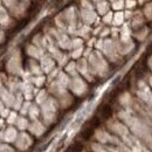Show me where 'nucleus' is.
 <instances>
[{
  "label": "nucleus",
  "mask_w": 152,
  "mask_h": 152,
  "mask_svg": "<svg viewBox=\"0 0 152 152\" xmlns=\"http://www.w3.org/2000/svg\"><path fill=\"white\" fill-rule=\"evenodd\" d=\"M6 40V34H5V31L0 28V45L4 43V41Z\"/></svg>",
  "instance_id": "nucleus-27"
},
{
  "label": "nucleus",
  "mask_w": 152,
  "mask_h": 152,
  "mask_svg": "<svg viewBox=\"0 0 152 152\" xmlns=\"http://www.w3.org/2000/svg\"><path fill=\"white\" fill-rule=\"evenodd\" d=\"M18 117H19V114H18L17 111H14V110H11V113H10V115L7 116V118H6L5 121H6V123H7L8 125H12V126H14V124H15V122H17Z\"/></svg>",
  "instance_id": "nucleus-17"
},
{
  "label": "nucleus",
  "mask_w": 152,
  "mask_h": 152,
  "mask_svg": "<svg viewBox=\"0 0 152 152\" xmlns=\"http://www.w3.org/2000/svg\"><path fill=\"white\" fill-rule=\"evenodd\" d=\"M23 102H25V99H23V96L21 93H18V94H15V98H14V102H13V105H12V110H14V111H17V113H19L20 108H21V105L23 104Z\"/></svg>",
  "instance_id": "nucleus-15"
},
{
  "label": "nucleus",
  "mask_w": 152,
  "mask_h": 152,
  "mask_svg": "<svg viewBox=\"0 0 152 152\" xmlns=\"http://www.w3.org/2000/svg\"><path fill=\"white\" fill-rule=\"evenodd\" d=\"M14 98H15V95H13L12 93H10L8 89L5 86L0 87V101H1V103L6 108H10V109L12 108L13 102H14Z\"/></svg>",
  "instance_id": "nucleus-7"
},
{
  "label": "nucleus",
  "mask_w": 152,
  "mask_h": 152,
  "mask_svg": "<svg viewBox=\"0 0 152 152\" xmlns=\"http://www.w3.org/2000/svg\"><path fill=\"white\" fill-rule=\"evenodd\" d=\"M113 18H114V14H113L111 12H109V13H107L105 15H103V21H104L105 23H110V22L113 21Z\"/></svg>",
  "instance_id": "nucleus-24"
},
{
  "label": "nucleus",
  "mask_w": 152,
  "mask_h": 152,
  "mask_svg": "<svg viewBox=\"0 0 152 152\" xmlns=\"http://www.w3.org/2000/svg\"><path fill=\"white\" fill-rule=\"evenodd\" d=\"M31 105H32V102H27V101H25V102H23V104L21 105V108H20V110H19V113H18V114H19L20 116L27 117V114H28V110H29Z\"/></svg>",
  "instance_id": "nucleus-19"
},
{
  "label": "nucleus",
  "mask_w": 152,
  "mask_h": 152,
  "mask_svg": "<svg viewBox=\"0 0 152 152\" xmlns=\"http://www.w3.org/2000/svg\"><path fill=\"white\" fill-rule=\"evenodd\" d=\"M11 110L12 109H10V108H4L2 110H1V113H0V118H2V119H6L7 118V116L10 115V113H11Z\"/></svg>",
  "instance_id": "nucleus-23"
},
{
  "label": "nucleus",
  "mask_w": 152,
  "mask_h": 152,
  "mask_svg": "<svg viewBox=\"0 0 152 152\" xmlns=\"http://www.w3.org/2000/svg\"><path fill=\"white\" fill-rule=\"evenodd\" d=\"M27 72L31 73L32 76H41L42 75V70H41V67H40V63H39L37 60H33V58H29L28 62H27Z\"/></svg>",
  "instance_id": "nucleus-12"
},
{
  "label": "nucleus",
  "mask_w": 152,
  "mask_h": 152,
  "mask_svg": "<svg viewBox=\"0 0 152 152\" xmlns=\"http://www.w3.org/2000/svg\"><path fill=\"white\" fill-rule=\"evenodd\" d=\"M40 67H41L42 73L48 74V73H50L52 70H54L55 63H54L53 58L49 56V55L43 54V56L40 58Z\"/></svg>",
  "instance_id": "nucleus-10"
},
{
  "label": "nucleus",
  "mask_w": 152,
  "mask_h": 152,
  "mask_svg": "<svg viewBox=\"0 0 152 152\" xmlns=\"http://www.w3.org/2000/svg\"><path fill=\"white\" fill-rule=\"evenodd\" d=\"M109 34H110V29H109V28H104V29L99 33V35L103 37V38H104V37H108Z\"/></svg>",
  "instance_id": "nucleus-28"
},
{
  "label": "nucleus",
  "mask_w": 152,
  "mask_h": 152,
  "mask_svg": "<svg viewBox=\"0 0 152 152\" xmlns=\"http://www.w3.org/2000/svg\"><path fill=\"white\" fill-rule=\"evenodd\" d=\"M28 132L31 136H35V137H40V136H42L43 132L46 131V128H45V125L42 124V122L41 121H32V122H29V125H28Z\"/></svg>",
  "instance_id": "nucleus-8"
},
{
  "label": "nucleus",
  "mask_w": 152,
  "mask_h": 152,
  "mask_svg": "<svg viewBox=\"0 0 152 152\" xmlns=\"http://www.w3.org/2000/svg\"><path fill=\"white\" fill-rule=\"evenodd\" d=\"M20 86H21V80L19 77H14V76H10L6 80L5 87L8 89L10 93H12L13 95L20 93Z\"/></svg>",
  "instance_id": "nucleus-9"
},
{
  "label": "nucleus",
  "mask_w": 152,
  "mask_h": 152,
  "mask_svg": "<svg viewBox=\"0 0 152 152\" xmlns=\"http://www.w3.org/2000/svg\"><path fill=\"white\" fill-rule=\"evenodd\" d=\"M111 5H113V7H114L115 10H121L122 7H123V2H121V1H118V2H111Z\"/></svg>",
  "instance_id": "nucleus-26"
},
{
  "label": "nucleus",
  "mask_w": 152,
  "mask_h": 152,
  "mask_svg": "<svg viewBox=\"0 0 152 152\" xmlns=\"http://www.w3.org/2000/svg\"><path fill=\"white\" fill-rule=\"evenodd\" d=\"M97 12L102 15H105L109 11V6H108V2H97Z\"/></svg>",
  "instance_id": "nucleus-20"
},
{
  "label": "nucleus",
  "mask_w": 152,
  "mask_h": 152,
  "mask_svg": "<svg viewBox=\"0 0 152 152\" xmlns=\"http://www.w3.org/2000/svg\"><path fill=\"white\" fill-rule=\"evenodd\" d=\"M82 52H83L82 47H81V48H76L75 50L72 53V56L74 57V58H77V57H80L81 55H82Z\"/></svg>",
  "instance_id": "nucleus-25"
},
{
  "label": "nucleus",
  "mask_w": 152,
  "mask_h": 152,
  "mask_svg": "<svg viewBox=\"0 0 152 152\" xmlns=\"http://www.w3.org/2000/svg\"><path fill=\"white\" fill-rule=\"evenodd\" d=\"M31 83L32 84H34L37 88H40V87H42L43 86V83H45V76L41 75V76H32V78H31Z\"/></svg>",
  "instance_id": "nucleus-18"
},
{
  "label": "nucleus",
  "mask_w": 152,
  "mask_h": 152,
  "mask_svg": "<svg viewBox=\"0 0 152 152\" xmlns=\"http://www.w3.org/2000/svg\"><path fill=\"white\" fill-rule=\"evenodd\" d=\"M6 126H5V119H2V118H0V131L1 130H4Z\"/></svg>",
  "instance_id": "nucleus-29"
},
{
  "label": "nucleus",
  "mask_w": 152,
  "mask_h": 152,
  "mask_svg": "<svg viewBox=\"0 0 152 152\" xmlns=\"http://www.w3.org/2000/svg\"><path fill=\"white\" fill-rule=\"evenodd\" d=\"M40 108H39V105L37 103H32V105H31V108H29V110H28V114L27 116L32 119V121H37L39 119V116H40Z\"/></svg>",
  "instance_id": "nucleus-14"
},
{
  "label": "nucleus",
  "mask_w": 152,
  "mask_h": 152,
  "mask_svg": "<svg viewBox=\"0 0 152 152\" xmlns=\"http://www.w3.org/2000/svg\"><path fill=\"white\" fill-rule=\"evenodd\" d=\"M22 60H21V53L19 50H15L11 54L6 62V73L10 76L19 77L22 72Z\"/></svg>",
  "instance_id": "nucleus-2"
},
{
  "label": "nucleus",
  "mask_w": 152,
  "mask_h": 152,
  "mask_svg": "<svg viewBox=\"0 0 152 152\" xmlns=\"http://www.w3.org/2000/svg\"><path fill=\"white\" fill-rule=\"evenodd\" d=\"M19 131L15 129V126L8 125L2 130V143L5 144H14V142L18 138Z\"/></svg>",
  "instance_id": "nucleus-6"
},
{
  "label": "nucleus",
  "mask_w": 152,
  "mask_h": 152,
  "mask_svg": "<svg viewBox=\"0 0 152 152\" xmlns=\"http://www.w3.org/2000/svg\"><path fill=\"white\" fill-rule=\"evenodd\" d=\"M28 125H29V121H28V118H27V117H23V116H20L19 115V117H18L15 124H14L15 129H17L18 131H20V132H23V131H26V130L28 129Z\"/></svg>",
  "instance_id": "nucleus-13"
},
{
  "label": "nucleus",
  "mask_w": 152,
  "mask_h": 152,
  "mask_svg": "<svg viewBox=\"0 0 152 152\" xmlns=\"http://www.w3.org/2000/svg\"><path fill=\"white\" fill-rule=\"evenodd\" d=\"M40 113L42 115L43 122L47 123V124H50L53 122V119L55 118V114H56V103H55V101H53V98H48L45 103L41 104Z\"/></svg>",
  "instance_id": "nucleus-3"
},
{
  "label": "nucleus",
  "mask_w": 152,
  "mask_h": 152,
  "mask_svg": "<svg viewBox=\"0 0 152 152\" xmlns=\"http://www.w3.org/2000/svg\"><path fill=\"white\" fill-rule=\"evenodd\" d=\"M34 97H35L37 104H42V103H45L48 99V94H47L46 90H39L38 94L34 96Z\"/></svg>",
  "instance_id": "nucleus-16"
},
{
  "label": "nucleus",
  "mask_w": 152,
  "mask_h": 152,
  "mask_svg": "<svg viewBox=\"0 0 152 152\" xmlns=\"http://www.w3.org/2000/svg\"><path fill=\"white\" fill-rule=\"evenodd\" d=\"M4 7L7 10L10 15L13 19H21L25 17V13L28 8L27 5H29L28 1H12V0H5L1 1Z\"/></svg>",
  "instance_id": "nucleus-1"
},
{
  "label": "nucleus",
  "mask_w": 152,
  "mask_h": 152,
  "mask_svg": "<svg viewBox=\"0 0 152 152\" xmlns=\"http://www.w3.org/2000/svg\"><path fill=\"white\" fill-rule=\"evenodd\" d=\"M66 72L68 73V74H72V75H74L76 72V63L75 62H68L67 63V66H66Z\"/></svg>",
  "instance_id": "nucleus-22"
},
{
  "label": "nucleus",
  "mask_w": 152,
  "mask_h": 152,
  "mask_svg": "<svg viewBox=\"0 0 152 152\" xmlns=\"http://www.w3.org/2000/svg\"><path fill=\"white\" fill-rule=\"evenodd\" d=\"M13 25H14V19L10 15L7 10L4 7L2 2L0 1V28L5 31L7 28H11Z\"/></svg>",
  "instance_id": "nucleus-5"
},
{
  "label": "nucleus",
  "mask_w": 152,
  "mask_h": 152,
  "mask_svg": "<svg viewBox=\"0 0 152 152\" xmlns=\"http://www.w3.org/2000/svg\"><path fill=\"white\" fill-rule=\"evenodd\" d=\"M33 142H34L33 137L28 132H26V131L19 132L17 140L14 142V149L17 151H21V152L27 151L33 145Z\"/></svg>",
  "instance_id": "nucleus-4"
},
{
  "label": "nucleus",
  "mask_w": 152,
  "mask_h": 152,
  "mask_svg": "<svg viewBox=\"0 0 152 152\" xmlns=\"http://www.w3.org/2000/svg\"><path fill=\"white\" fill-rule=\"evenodd\" d=\"M26 53H27L28 56L31 57V58H33V60H40L41 57L43 56V54H45L42 49L35 47V46L32 45V43H28V45L26 46Z\"/></svg>",
  "instance_id": "nucleus-11"
},
{
  "label": "nucleus",
  "mask_w": 152,
  "mask_h": 152,
  "mask_svg": "<svg viewBox=\"0 0 152 152\" xmlns=\"http://www.w3.org/2000/svg\"><path fill=\"white\" fill-rule=\"evenodd\" d=\"M0 152H18V151H17L12 145L1 143V144H0Z\"/></svg>",
  "instance_id": "nucleus-21"
}]
</instances>
